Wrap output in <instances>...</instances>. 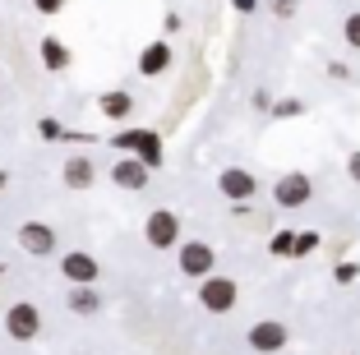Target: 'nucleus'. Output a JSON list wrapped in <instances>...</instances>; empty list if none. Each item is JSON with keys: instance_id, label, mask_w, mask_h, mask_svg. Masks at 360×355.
I'll return each instance as SVG.
<instances>
[{"instance_id": "nucleus-1", "label": "nucleus", "mask_w": 360, "mask_h": 355, "mask_svg": "<svg viewBox=\"0 0 360 355\" xmlns=\"http://www.w3.org/2000/svg\"><path fill=\"white\" fill-rule=\"evenodd\" d=\"M111 148H116V153L139 157V162H148V167H162V153H167L158 129H139V125L116 129V134H111Z\"/></svg>"}, {"instance_id": "nucleus-2", "label": "nucleus", "mask_w": 360, "mask_h": 355, "mask_svg": "<svg viewBox=\"0 0 360 355\" xmlns=\"http://www.w3.org/2000/svg\"><path fill=\"white\" fill-rule=\"evenodd\" d=\"M199 304L208 314H231L236 304H240V286H236V277H222V272L203 277V282H199Z\"/></svg>"}, {"instance_id": "nucleus-3", "label": "nucleus", "mask_w": 360, "mask_h": 355, "mask_svg": "<svg viewBox=\"0 0 360 355\" xmlns=\"http://www.w3.org/2000/svg\"><path fill=\"white\" fill-rule=\"evenodd\" d=\"M176 268L190 277V282H203V277H212V268H217V254H212L208 240H180L176 245Z\"/></svg>"}, {"instance_id": "nucleus-4", "label": "nucleus", "mask_w": 360, "mask_h": 355, "mask_svg": "<svg viewBox=\"0 0 360 355\" xmlns=\"http://www.w3.org/2000/svg\"><path fill=\"white\" fill-rule=\"evenodd\" d=\"M309 199H314V180H309L305 171H286V176H277V185H273V203L277 208L296 212V208H305Z\"/></svg>"}, {"instance_id": "nucleus-5", "label": "nucleus", "mask_w": 360, "mask_h": 355, "mask_svg": "<svg viewBox=\"0 0 360 355\" xmlns=\"http://www.w3.org/2000/svg\"><path fill=\"white\" fill-rule=\"evenodd\" d=\"M5 333H10V342H37V333H42V309L32 300H14L10 309H5Z\"/></svg>"}, {"instance_id": "nucleus-6", "label": "nucleus", "mask_w": 360, "mask_h": 355, "mask_svg": "<svg viewBox=\"0 0 360 355\" xmlns=\"http://www.w3.org/2000/svg\"><path fill=\"white\" fill-rule=\"evenodd\" d=\"M143 240H148L153 250H176L180 245V217L171 208L148 212V221H143Z\"/></svg>"}, {"instance_id": "nucleus-7", "label": "nucleus", "mask_w": 360, "mask_h": 355, "mask_svg": "<svg viewBox=\"0 0 360 355\" xmlns=\"http://www.w3.org/2000/svg\"><path fill=\"white\" fill-rule=\"evenodd\" d=\"M56 240H60V235H56L51 221H23V226H19V250L32 254V259H51Z\"/></svg>"}, {"instance_id": "nucleus-8", "label": "nucleus", "mask_w": 360, "mask_h": 355, "mask_svg": "<svg viewBox=\"0 0 360 355\" xmlns=\"http://www.w3.org/2000/svg\"><path fill=\"white\" fill-rule=\"evenodd\" d=\"M148 176H153V167H148V162H139V157H129V153H120L116 162H111V180H116V189L143 194V189H148Z\"/></svg>"}, {"instance_id": "nucleus-9", "label": "nucleus", "mask_w": 360, "mask_h": 355, "mask_svg": "<svg viewBox=\"0 0 360 355\" xmlns=\"http://www.w3.org/2000/svg\"><path fill=\"white\" fill-rule=\"evenodd\" d=\"M60 272H65V282H70V286H97L102 263H97L88 250H70V254H60Z\"/></svg>"}, {"instance_id": "nucleus-10", "label": "nucleus", "mask_w": 360, "mask_h": 355, "mask_svg": "<svg viewBox=\"0 0 360 355\" xmlns=\"http://www.w3.org/2000/svg\"><path fill=\"white\" fill-rule=\"evenodd\" d=\"M245 342H250V351L273 355V351H282V346L291 342V333H286V323H277V318H264V323H255L250 333H245Z\"/></svg>"}, {"instance_id": "nucleus-11", "label": "nucleus", "mask_w": 360, "mask_h": 355, "mask_svg": "<svg viewBox=\"0 0 360 355\" xmlns=\"http://www.w3.org/2000/svg\"><path fill=\"white\" fill-rule=\"evenodd\" d=\"M217 189H222L231 203H250L259 194V180H255V171H245V167H226L222 176H217Z\"/></svg>"}, {"instance_id": "nucleus-12", "label": "nucleus", "mask_w": 360, "mask_h": 355, "mask_svg": "<svg viewBox=\"0 0 360 355\" xmlns=\"http://www.w3.org/2000/svg\"><path fill=\"white\" fill-rule=\"evenodd\" d=\"M171 60H176V51H171V42H148L143 51H139V74L143 79H162V74L171 70Z\"/></svg>"}, {"instance_id": "nucleus-13", "label": "nucleus", "mask_w": 360, "mask_h": 355, "mask_svg": "<svg viewBox=\"0 0 360 355\" xmlns=\"http://www.w3.org/2000/svg\"><path fill=\"white\" fill-rule=\"evenodd\" d=\"M65 185L75 189V194H88V189H93V180H97V167H93V157H65Z\"/></svg>"}, {"instance_id": "nucleus-14", "label": "nucleus", "mask_w": 360, "mask_h": 355, "mask_svg": "<svg viewBox=\"0 0 360 355\" xmlns=\"http://www.w3.org/2000/svg\"><path fill=\"white\" fill-rule=\"evenodd\" d=\"M97 111H102L106 120H129V115H134V97H129L125 88H111V93L97 97Z\"/></svg>"}, {"instance_id": "nucleus-15", "label": "nucleus", "mask_w": 360, "mask_h": 355, "mask_svg": "<svg viewBox=\"0 0 360 355\" xmlns=\"http://www.w3.org/2000/svg\"><path fill=\"white\" fill-rule=\"evenodd\" d=\"M37 56H42V65L51 74H65V70H70V60H75V56H70V46H65L60 37H42V42H37Z\"/></svg>"}, {"instance_id": "nucleus-16", "label": "nucleus", "mask_w": 360, "mask_h": 355, "mask_svg": "<svg viewBox=\"0 0 360 355\" xmlns=\"http://www.w3.org/2000/svg\"><path fill=\"white\" fill-rule=\"evenodd\" d=\"M65 304H70V314H79V318H93V314L102 309V295H97V286H70Z\"/></svg>"}, {"instance_id": "nucleus-17", "label": "nucleus", "mask_w": 360, "mask_h": 355, "mask_svg": "<svg viewBox=\"0 0 360 355\" xmlns=\"http://www.w3.org/2000/svg\"><path fill=\"white\" fill-rule=\"evenodd\" d=\"M268 250H273L277 259H291V254H296V231H277L273 240H268Z\"/></svg>"}, {"instance_id": "nucleus-18", "label": "nucleus", "mask_w": 360, "mask_h": 355, "mask_svg": "<svg viewBox=\"0 0 360 355\" xmlns=\"http://www.w3.org/2000/svg\"><path fill=\"white\" fill-rule=\"evenodd\" d=\"M342 37H347L351 51H360V10H351L347 19H342Z\"/></svg>"}, {"instance_id": "nucleus-19", "label": "nucleus", "mask_w": 360, "mask_h": 355, "mask_svg": "<svg viewBox=\"0 0 360 355\" xmlns=\"http://www.w3.org/2000/svg\"><path fill=\"white\" fill-rule=\"evenodd\" d=\"M37 134H42V138H46V143H60V138H65V134H70V129H65V125H60V120H56V115H46V120H37Z\"/></svg>"}, {"instance_id": "nucleus-20", "label": "nucleus", "mask_w": 360, "mask_h": 355, "mask_svg": "<svg viewBox=\"0 0 360 355\" xmlns=\"http://www.w3.org/2000/svg\"><path fill=\"white\" fill-rule=\"evenodd\" d=\"M356 277H360V263H351V259H342L338 268H333V282H338V286H351Z\"/></svg>"}, {"instance_id": "nucleus-21", "label": "nucleus", "mask_w": 360, "mask_h": 355, "mask_svg": "<svg viewBox=\"0 0 360 355\" xmlns=\"http://www.w3.org/2000/svg\"><path fill=\"white\" fill-rule=\"evenodd\" d=\"M319 250V231H300L296 235V259H305V254Z\"/></svg>"}, {"instance_id": "nucleus-22", "label": "nucleus", "mask_w": 360, "mask_h": 355, "mask_svg": "<svg viewBox=\"0 0 360 355\" xmlns=\"http://www.w3.org/2000/svg\"><path fill=\"white\" fill-rule=\"evenodd\" d=\"M305 111V102H296V97H286V102H273V115L277 120H286V115H300Z\"/></svg>"}, {"instance_id": "nucleus-23", "label": "nucleus", "mask_w": 360, "mask_h": 355, "mask_svg": "<svg viewBox=\"0 0 360 355\" xmlns=\"http://www.w3.org/2000/svg\"><path fill=\"white\" fill-rule=\"evenodd\" d=\"M65 5H70V0H32V10H37V14H60Z\"/></svg>"}, {"instance_id": "nucleus-24", "label": "nucleus", "mask_w": 360, "mask_h": 355, "mask_svg": "<svg viewBox=\"0 0 360 355\" xmlns=\"http://www.w3.org/2000/svg\"><path fill=\"white\" fill-rule=\"evenodd\" d=\"M296 5H300V0H273V14H277V19H291Z\"/></svg>"}, {"instance_id": "nucleus-25", "label": "nucleus", "mask_w": 360, "mask_h": 355, "mask_svg": "<svg viewBox=\"0 0 360 355\" xmlns=\"http://www.w3.org/2000/svg\"><path fill=\"white\" fill-rule=\"evenodd\" d=\"M347 176H351V180H356V185H360V148H356V153L347 157Z\"/></svg>"}, {"instance_id": "nucleus-26", "label": "nucleus", "mask_w": 360, "mask_h": 355, "mask_svg": "<svg viewBox=\"0 0 360 355\" xmlns=\"http://www.w3.org/2000/svg\"><path fill=\"white\" fill-rule=\"evenodd\" d=\"M231 10H236V14H255L259 0H231Z\"/></svg>"}, {"instance_id": "nucleus-27", "label": "nucleus", "mask_w": 360, "mask_h": 355, "mask_svg": "<svg viewBox=\"0 0 360 355\" xmlns=\"http://www.w3.org/2000/svg\"><path fill=\"white\" fill-rule=\"evenodd\" d=\"M5 185H10V176H5V171H0V189H5Z\"/></svg>"}, {"instance_id": "nucleus-28", "label": "nucleus", "mask_w": 360, "mask_h": 355, "mask_svg": "<svg viewBox=\"0 0 360 355\" xmlns=\"http://www.w3.org/2000/svg\"><path fill=\"white\" fill-rule=\"evenodd\" d=\"M0 277H5V263H0Z\"/></svg>"}]
</instances>
